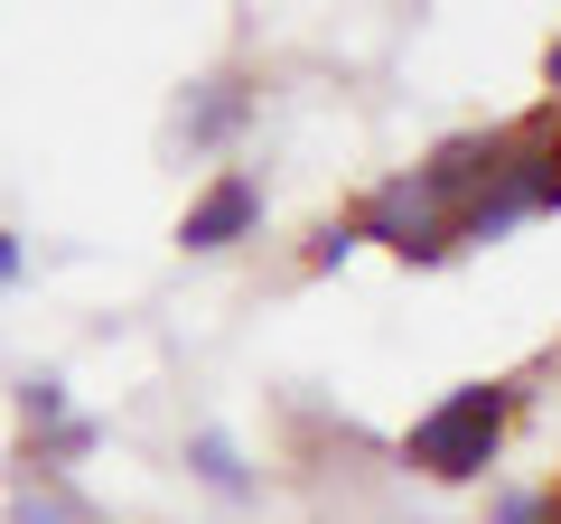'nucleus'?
I'll list each match as a JSON object with an SVG mask.
<instances>
[{
    "label": "nucleus",
    "mask_w": 561,
    "mask_h": 524,
    "mask_svg": "<svg viewBox=\"0 0 561 524\" xmlns=\"http://www.w3.org/2000/svg\"><path fill=\"white\" fill-rule=\"evenodd\" d=\"M505 422H515V384H459V394H440V403L402 431V468L412 478H440V487H468V478L496 468Z\"/></svg>",
    "instance_id": "1"
},
{
    "label": "nucleus",
    "mask_w": 561,
    "mask_h": 524,
    "mask_svg": "<svg viewBox=\"0 0 561 524\" xmlns=\"http://www.w3.org/2000/svg\"><path fill=\"white\" fill-rule=\"evenodd\" d=\"M356 235L365 243H383V253H402V262H449L459 253V216H449L431 187L402 169V179H383L375 197L356 206Z\"/></svg>",
    "instance_id": "2"
},
{
    "label": "nucleus",
    "mask_w": 561,
    "mask_h": 524,
    "mask_svg": "<svg viewBox=\"0 0 561 524\" xmlns=\"http://www.w3.org/2000/svg\"><path fill=\"white\" fill-rule=\"evenodd\" d=\"M253 225H262V179H243V169H216V179L187 197L179 243H187V253H234Z\"/></svg>",
    "instance_id": "3"
},
{
    "label": "nucleus",
    "mask_w": 561,
    "mask_h": 524,
    "mask_svg": "<svg viewBox=\"0 0 561 524\" xmlns=\"http://www.w3.org/2000/svg\"><path fill=\"white\" fill-rule=\"evenodd\" d=\"M187 468H197V487H216V497H253V459H243V441H234V431H225V422H197V431H187Z\"/></svg>",
    "instance_id": "4"
},
{
    "label": "nucleus",
    "mask_w": 561,
    "mask_h": 524,
    "mask_svg": "<svg viewBox=\"0 0 561 524\" xmlns=\"http://www.w3.org/2000/svg\"><path fill=\"white\" fill-rule=\"evenodd\" d=\"M243 113H253V94H243L234 76H216V84H197V103H179V141L187 150H216V141L243 132Z\"/></svg>",
    "instance_id": "5"
},
{
    "label": "nucleus",
    "mask_w": 561,
    "mask_h": 524,
    "mask_svg": "<svg viewBox=\"0 0 561 524\" xmlns=\"http://www.w3.org/2000/svg\"><path fill=\"white\" fill-rule=\"evenodd\" d=\"M94 449H103V422H94V412H76V422H57V431H38V441H20V478H76Z\"/></svg>",
    "instance_id": "6"
},
{
    "label": "nucleus",
    "mask_w": 561,
    "mask_h": 524,
    "mask_svg": "<svg viewBox=\"0 0 561 524\" xmlns=\"http://www.w3.org/2000/svg\"><path fill=\"white\" fill-rule=\"evenodd\" d=\"M10 524H84L76 478H20V497H10Z\"/></svg>",
    "instance_id": "7"
},
{
    "label": "nucleus",
    "mask_w": 561,
    "mask_h": 524,
    "mask_svg": "<svg viewBox=\"0 0 561 524\" xmlns=\"http://www.w3.org/2000/svg\"><path fill=\"white\" fill-rule=\"evenodd\" d=\"M76 422V394H66V375H28L20 384V441H38V431Z\"/></svg>",
    "instance_id": "8"
},
{
    "label": "nucleus",
    "mask_w": 561,
    "mask_h": 524,
    "mask_svg": "<svg viewBox=\"0 0 561 524\" xmlns=\"http://www.w3.org/2000/svg\"><path fill=\"white\" fill-rule=\"evenodd\" d=\"M356 243H365V235H356V216H337V225H319V235H309V272H337V262L356 253Z\"/></svg>",
    "instance_id": "9"
},
{
    "label": "nucleus",
    "mask_w": 561,
    "mask_h": 524,
    "mask_svg": "<svg viewBox=\"0 0 561 524\" xmlns=\"http://www.w3.org/2000/svg\"><path fill=\"white\" fill-rule=\"evenodd\" d=\"M496 524H552V497H534V487H515V497H496Z\"/></svg>",
    "instance_id": "10"
},
{
    "label": "nucleus",
    "mask_w": 561,
    "mask_h": 524,
    "mask_svg": "<svg viewBox=\"0 0 561 524\" xmlns=\"http://www.w3.org/2000/svg\"><path fill=\"white\" fill-rule=\"evenodd\" d=\"M20 272H28V243H20V235H10V225H0V291L20 282Z\"/></svg>",
    "instance_id": "11"
},
{
    "label": "nucleus",
    "mask_w": 561,
    "mask_h": 524,
    "mask_svg": "<svg viewBox=\"0 0 561 524\" xmlns=\"http://www.w3.org/2000/svg\"><path fill=\"white\" fill-rule=\"evenodd\" d=\"M542 76H552V94H561V38H552V57H542Z\"/></svg>",
    "instance_id": "12"
}]
</instances>
